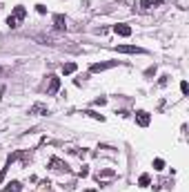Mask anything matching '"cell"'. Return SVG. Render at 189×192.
<instances>
[{"instance_id": "6da1fadb", "label": "cell", "mask_w": 189, "mask_h": 192, "mask_svg": "<svg viewBox=\"0 0 189 192\" xmlns=\"http://www.w3.org/2000/svg\"><path fill=\"white\" fill-rule=\"evenodd\" d=\"M25 16H27V9H25L22 5L14 7V14L7 18V27H11V29H16V27H18V25H20V23L25 20Z\"/></svg>"}, {"instance_id": "ba28073f", "label": "cell", "mask_w": 189, "mask_h": 192, "mask_svg": "<svg viewBox=\"0 0 189 192\" xmlns=\"http://www.w3.org/2000/svg\"><path fill=\"white\" fill-rule=\"evenodd\" d=\"M29 114H33V116H47V114H49V110H47L45 105H40V103H36L33 107L29 110Z\"/></svg>"}, {"instance_id": "8fae6325", "label": "cell", "mask_w": 189, "mask_h": 192, "mask_svg": "<svg viewBox=\"0 0 189 192\" xmlns=\"http://www.w3.org/2000/svg\"><path fill=\"white\" fill-rule=\"evenodd\" d=\"M76 69H78V65H76V63H65L62 65V74H73Z\"/></svg>"}, {"instance_id": "ffe728a7", "label": "cell", "mask_w": 189, "mask_h": 192, "mask_svg": "<svg viewBox=\"0 0 189 192\" xmlns=\"http://www.w3.org/2000/svg\"><path fill=\"white\" fill-rule=\"evenodd\" d=\"M156 74V67H149V69L145 72V76H147V78H149V76H154Z\"/></svg>"}, {"instance_id": "ac0fdd59", "label": "cell", "mask_w": 189, "mask_h": 192, "mask_svg": "<svg viewBox=\"0 0 189 192\" xmlns=\"http://www.w3.org/2000/svg\"><path fill=\"white\" fill-rule=\"evenodd\" d=\"M36 11L40 14V16H45V14H47V7H45V5H36Z\"/></svg>"}, {"instance_id": "30bf717a", "label": "cell", "mask_w": 189, "mask_h": 192, "mask_svg": "<svg viewBox=\"0 0 189 192\" xmlns=\"http://www.w3.org/2000/svg\"><path fill=\"white\" fill-rule=\"evenodd\" d=\"M7 190H9V192H20V190H22V183H20V181H9V183H7Z\"/></svg>"}, {"instance_id": "9a60e30c", "label": "cell", "mask_w": 189, "mask_h": 192, "mask_svg": "<svg viewBox=\"0 0 189 192\" xmlns=\"http://www.w3.org/2000/svg\"><path fill=\"white\" fill-rule=\"evenodd\" d=\"M154 170H165V161L163 159H154Z\"/></svg>"}, {"instance_id": "7402d4cb", "label": "cell", "mask_w": 189, "mask_h": 192, "mask_svg": "<svg viewBox=\"0 0 189 192\" xmlns=\"http://www.w3.org/2000/svg\"><path fill=\"white\" fill-rule=\"evenodd\" d=\"M167 78H169V76H160V81H158V85H167Z\"/></svg>"}, {"instance_id": "52a82bcc", "label": "cell", "mask_w": 189, "mask_h": 192, "mask_svg": "<svg viewBox=\"0 0 189 192\" xmlns=\"http://www.w3.org/2000/svg\"><path fill=\"white\" fill-rule=\"evenodd\" d=\"M49 168H51V170H56V172H62V170L67 172V170H69V165H67V163H65V161H60V159H56V157L49 161Z\"/></svg>"}, {"instance_id": "8992f818", "label": "cell", "mask_w": 189, "mask_h": 192, "mask_svg": "<svg viewBox=\"0 0 189 192\" xmlns=\"http://www.w3.org/2000/svg\"><path fill=\"white\" fill-rule=\"evenodd\" d=\"M113 31L118 36H122V38H127V36H131V27L125 25V23H118V25H113Z\"/></svg>"}, {"instance_id": "e0dca14e", "label": "cell", "mask_w": 189, "mask_h": 192, "mask_svg": "<svg viewBox=\"0 0 189 192\" xmlns=\"http://www.w3.org/2000/svg\"><path fill=\"white\" fill-rule=\"evenodd\" d=\"M7 170H9V163H7V165H5L2 170H0V183L5 181V177H7Z\"/></svg>"}, {"instance_id": "9c48e42d", "label": "cell", "mask_w": 189, "mask_h": 192, "mask_svg": "<svg viewBox=\"0 0 189 192\" xmlns=\"http://www.w3.org/2000/svg\"><path fill=\"white\" fill-rule=\"evenodd\" d=\"M53 27H56V29H65V27H67V20H65L62 14H56L53 16Z\"/></svg>"}, {"instance_id": "277c9868", "label": "cell", "mask_w": 189, "mask_h": 192, "mask_svg": "<svg viewBox=\"0 0 189 192\" xmlns=\"http://www.w3.org/2000/svg\"><path fill=\"white\" fill-rule=\"evenodd\" d=\"M60 90V78L58 76H49V87H47V96H56Z\"/></svg>"}, {"instance_id": "3957f363", "label": "cell", "mask_w": 189, "mask_h": 192, "mask_svg": "<svg viewBox=\"0 0 189 192\" xmlns=\"http://www.w3.org/2000/svg\"><path fill=\"white\" fill-rule=\"evenodd\" d=\"M116 52H120V54H145L143 47H136V45H118Z\"/></svg>"}, {"instance_id": "5b68a950", "label": "cell", "mask_w": 189, "mask_h": 192, "mask_svg": "<svg viewBox=\"0 0 189 192\" xmlns=\"http://www.w3.org/2000/svg\"><path fill=\"white\" fill-rule=\"evenodd\" d=\"M136 123H138L140 127H147L149 123H151V116H149V112H145V110L136 112Z\"/></svg>"}, {"instance_id": "d6986e66", "label": "cell", "mask_w": 189, "mask_h": 192, "mask_svg": "<svg viewBox=\"0 0 189 192\" xmlns=\"http://www.w3.org/2000/svg\"><path fill=\"white\" fill-rule=\"evenodd\" d=\"M107 103V98H105V96H100V98H96V101H93V105H105Z\"/></svg>"}, {"instance_id": "44dd1931", "label": "cell", "mask_w": 189, "mask_h": 192, "mask_svg": "<svg viewBox=\"0 0 189 192\" xmlns=\"http://www.w3.org/2000/svg\"><path fill=\"white\" fill-rule=\"evenodd\" d=\"M78 174H80V177H87V174H89V170H87V165H85V168H82V170L78 172Z\"/></svg>"}, {"instance_id": "4fadbf2b", "label": "cell", "mask_w": 189, "mask_h": 192, "mask_svg": "<svg viewBox=\"0 0 189 192\" xmlns=\"http://www.w3.org/2000/svg\"><path fill=\"white\" fill-rule=\"evenodd\" d=\"M113 174H116L113 170H100V172H98V181H100V179H111Z\"/></svg>"}, {"instance_id": "7c38bea8", "label": "cell", "mask_w": 189, "mask_h": 192, "mask_svg": "<svg viewBox=\"0 0 189 192\" xmlns=\"http://www.w3.org/2000/svg\"><path fill=\"white\" fill-rule=\"evenodd\" d=\"M149 183H151V177H149V174H140L138 186H140V188H149Z\"/></svg>"}, {"instance_id": "2e32d148", "label": "cell", "mask_w": 189, "mask_h": 192, "mask_svg": "<svg viewBox=\"0 0 189 192\" xmlns=\"http://www.w3.org/2000/svg\"><path fill=\"white\" fill-rule=\"evenodd\" d=\"M180 92H183V96L189 94V85H187V81H180Z\"/></svg>"}, {"instance_id": "7a4b0ae2", "label": "cell", "mask_w": 189, "mask_h": 192, "mask_svg": "<svg viewBox=\"0 0 189 192\" xmlns=\"http://www.w3.org/2000/svg\"><path fill=\"white\" fill-rule=\"evenodd\" d=\"M118 61H105V63H93L89 67V72L91 74H96V72H105V69H111V67H116Z\"/></svg>"}, {"instance_id": "5bb4252c", "label": "cell", "mask_w": 189, "mask_h": 192, "mask_svg": "<svg viewBox=\"0 0 189 192\" xmlns=\"http://www.w3.org/2000/svg\"><path fill=\"white\" fill-rule=\"evenodd\" d=\"M85 114H87V116H91V119H96V121H105V116H102V114H98V112H93V110H87V112H85Z\"/></svg>"}]
</instances>
